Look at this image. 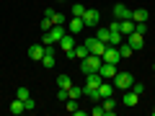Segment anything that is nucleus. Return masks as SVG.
Returning a JSON list of instances; mask_svg holds the SVG:
<instances>
[{
    "label": "nucleus",
    "instance_id": "nucleus-1",
    "mask_svg": "<svg viewBox=\"0 0 155 116\" xmlns=\"http://www.w3.org/2000/svg\"><path fill=\"white\" fill-rule=\"evenodd\" d=\"M101 65H104V57H98V54H88L85 60H80V70H83V75H88V72H98Z\"/></svg>",
    "mask_w": 155,
    "mask_h": 116
},
{
    "label": "nucleus",
    "instance_id": "nucleus-2",
    "mask_svg": "<svg viewBox=\"0 0 155 116\" xmlns=\"http://www.w3.org/2000/svg\"><path fill=\"white\" fill-rule=\"evenodd\" d=\"M65 34H67V31H65L62 26H52L49 31H44V36H41V44H44V47H52V44H57V41H60Z\"/></svg>",
    "mask_w": 155,
    "mask_h": 116
},
{
    "label": "nucleus",
    "instance_id": "nucleus-3",
    "mask_svg": "<svg viewBox=\"0 0 155 116\" xmlns=\"http://www.w3.org/2000/svg\"><path fill=\"white\" fill-rule=\"evenodd\" d=\"M114 88H119V90H127V88H132V83H134V77L129 75V72H116L114 77Z\"/></svg>",
    "mask_w": 155,
    "mask_h": 116
},
{
    "label": "nucleus",
    "instance_id": "nucleus-4",
    "mask_svg": "<svg viewBox=\"0 0 155 116\" xmlns=\"http://www.w3.org/2000/svg\"><path fill=\"white\" fill-rule=\"evenodd\" d=\"M85 47H88V52H91V54H98V57H104V52H106V47H109V44L98 41L96 36H91V39H85Z\"/></svg>",
    "mask_w": 155,
    "mask_h": 116
},
{
    "label": "nucleus",
    "instance_id": "nucleus-5",
    "mask_svg": "<svg viewBox=\"0 0 155 116\" xmlns=\"http://www.w3.org/2000/svg\"><path fill=\"white\" fill-rule=\"evenodd\" d=\"M65 54H67V60H78V62H80V60H85L91 52H88V47L83 44V47H72V49H70V52H65Z\"/></svg>",
    "mask_w": 155,
    "mask_h": 116
},
{
    "label": "nucleus",
    "instance_id": "nucleus-6",
    "mask_svg": "<svg viewBox=\"0 0 155 116\" xmlns=\"http://www.w3.org/2000/svg\"><path fill=\"white\" fill-rule=\"evenodd\" d=\"M122 103H124V106H129V108H134V106L140 103V95L134 93V90H129V88H127V90H122Z\"/></svg>",
    "mask_w": 155,
    "mask_h": 116
},
{
    "label": "nucleus",
    "instance_id": "nucleus-7",
    "mask_svg": "<svg viewBox=\"0 0 155 116\" xmlns=\"http://www.w3.org/2000/svg\"><path fill=\"white\" fill-rule=\"evenodd\" d=\"M83 28H85V23H83V18H80V16H72V21L67 23V34H72V36L80 34Z\"/></svg>",
    "mask_w": 155,
    "mask_h": 116
},
{
    "label": "nucleus",
    "instance_id": "nucleus-8",
    "mask_svg": "<svg viewBox=\"0 0 155 116\" xmlns=\"http://www.w3.org/2000/svg\"><path fill=\"white\" fill-rule=\"evenodd\" d=\"M127 44L132 47L134 52H137V49H142V47H145V39H142V34L132 31V34H129V36H127Z\"/></svg>",
    "mask_w": 155,
    "mask_h": 116
},
{
    "label": "nucleus",
    "instance_id": "nucleus-9",
    "mask_svg": "<svg viewBox=\"0 0 155 116\" xmlns=\"http://www.w3.org/2000/svg\"><path fill=\"white\" fill-rule=\"evenodd\" d=\"M114 18L116 21H124V18H132V11H129L124 3H116L114 5Z\"/></svg>",
    "mask_w": 155,
    "mask_h": 116
},
{
    "label": "nucleus",
    "instance_id": "nucleus-10",
    "mask_svg": "<svg viewBox=\"0 0 155 116\" xmlns=\"http://www.w3.org/2000/svg\"><path fill=\"white\" fill-rule=\"evenodd\" d=\"M122 60V57H119V47H106V52H104V62H111V65H116V62Z\"/></svg>",
    "mask_w": 155,
    "mask_h": 116
},
{
    "label": "nucleus",
    "instance_id": "nucleus-11",
    "mask_svg": "<svg viewBox=\"0 0 155 116\" xmlns=\"http://www.w3.org/2000/svg\"><path fill=\"white\" fill-rule=\"evenodd\" d=\"M98 18H101L98 11H93V8H85V13H83V23H85V26H96V23H98Z\"/></svg>",
    "mask_w": 155,
    "mask_h": 116
},
{
    "label": "nucleus",
    "instance_id": "nucleus-12",
    "mask_svg": "<svg viewBox=\"0 0 155 116\" xmlns=\"http://www.w3.org/2000/svg\"><path fill=\"white\" fill-rule=\"evenodd\" d=\"M98 72H101V77H104V80H111V77L116 75V65H111V62H104V65L98 67Z\"/></svg>",
    "mask_w": 155,
    "mask_h": 116
},
{
    "label": "nucleus",
    "instance_id": "nucleus-13",
    "mask_svg": "<svg viewBox=\"0 0 155 116\" xmlns=\"http://www.w3.org/2000/svg\"><path fill=\"white\" fill-rule=\"evenodd\" d=\"M101 83H104L101 72H88V75H85V88H98Z\"/></svg>",
    "mask_w": 155,
    "mask_h": 116
},
{
    "label": "nucleus",
    "instance_id": "nucleus-14",
    "mask_svg": "<svg viewBox=\"0 0 155 116\" xmlns=\"http://www.w3.org/2000/svg\"><path fill=\"white\" fill-rule=\"evenodd\" d=\"M57 47H60L62 52H70L72 47H75V36H72V34H65V36H62L60 41H57Z\"/></svg>",
    "mask_w": 155,
    "mask_h": 116
},
{
    "label": "nucleus",
    "instance_id": "nucleus-15",
    "mask_svg": "<svg viewBox=\"0 0 155 116\" xmlns=\"http://www.w3.org/2000/svg\"><path fill=\"white\" fill-rule=\"evenodd\" d=\"M44 16L49 18V21L54 23V26H65V16H62V13H57V11H52V8H47V11H44Z\"/></svg>",
    "mask_w": 155,
    "mask_h": 116
},
{
    "label": "nucleus",
    "instance_id": "nucleus-16",
    "mask_svg": "<svg viewBox=\"0 0 155 116\" xmlns=\"http://www.w3.org/2000/svg\"><path fill=\"white\" fill-rule=\"evenodd\" d=\"M114 83H109V80H104V83H101L98 85V95H101V101H104V98H109V95H114Z\"/></svg>",
    "mask_w": 155,
    "mask_h": 116
},
{
    "label": "nucleus",
    "instance_id": "nucleus-17",
    "mask_svg": "<svg viewBox=\"0 0 155 116\" xmlns=\"http://www.w3.org/2000/svg\"><path fill=\"white\" fill-rule=\"evenodd\" d=\"M28 57H31L34 62H41V57H44V44H34V47H28Z\"/></svg>",
    "mask_w": 155,
    "mask_h": 116
},
{
    "label": "nucleus",
    "instance_id": "nucleus-18",
    "mask_svg": "<svg viewBox=\"0 0 155 116\" xmlns=\"http://www.w3.org/2000/svg\"><path fill=\"white\" fill-rule=\"evenodd\" d=\"M101 106H104L106 116H114V114H116V98H114V95H109V98H104V103H101Z\"/></svg>",
    "mask_w": 155,
    "mask_h": 116
},
{
    "label": "nucleus",
    "instance_id": "nucleus-19",
    "mask_svg": "<svg viewBox=\"0 0 155 116\" xmlns=\"http://www.w3.org/2000/svg\"><path fill=\"white\" fill-rule=\"evenodd\" d=\"M119 31H122V36H129V34L134 31V21H132V18H124V21H119Z\"/></svg>",
    "mask_w": 155,
    "mask_h": 116
},
{
    "label": "nucleus",
    "instance_id": "nucleus-20",
    "mask_svg": "<svg viewBox=\"0 0 155 116\" xmlns=\"http://www.w3.org/2000/svg\"><path fill=\"white\" fill-rule=\"evenodd\" d=\"M147 18H150V13L145 11V8H137V11H132V21H134V23H147Z\"/></svg>",
    "mask_w": 155,
    "mask_h": 116
},
{
    "label": "nucleus",
    "instance_id": "nucleus-21",
    "mask_svg": "<svg viewBox=\"0 0 155 116\" xmlns=\"http://www.w3.org/2000/svg\"><path fill=\"white\" fill-rule=\"evenodd\" d=\"M109 36H111L109 26H101L98 31H96V39H98V41H104V44H109Z\"/></svg>",
    "mask_w": 155,
    "mask_h": 116
},
{
    "label": "nucleus",
    "instance_id": "nucleus-22",
    "mask_svg": "<svg viewBox=\"0 0 155 116\" xmlns=\"http://www.w3.org/2000/svg\"><path fill=\"white\" fill-rule=\"evenodd\" d=\"M23 111H26V106H23V101H21V98H16V101L11 103V114H13V116H18V114H23Z\"/></svg>",
    "mask_w": 155,
    "mask_h": 116
},
{
    "label": "nucleus",
    "instance_id": "nucleus-23",
    "mask_svg": "<svg viewBox=\"0 0 155 116\" xmlns=\"http://www.w3.org/2000/svg\"><path fill=\"white\" fill-rule=\"evenodd\" d=\"M109 31H111V28H109ZM122 31H111V36H109V44L111 47H119V44H122Z\"/></svg>",
    "mask_w": 155,
    "mask_h": 116
},
{
    "label": "nucleus",
    "instance_id": "nucleus-24",
    "mask_svg": "<svg viewBox=\"0 0 155 116\" xmlns=\"http://www.w3.org/2000/svg\"><path fill=\"white\" fill-rule=\"evenodd\" d=\"M70 85H72V80H70V75H60V77H57V88H70Z\"/></svg>",
    "mask_w": 155,
    "mask_h": 116
},
{
    "label": "nucleus",
    "instance_id": "nucleus-25",
    "mask_svg": "<svg viewBox=\"0 0 155 116\" xmlns=\"http://www.w3.org/2000/svg\"><path fill=\"white\" fill-rule=\"evenodd\" d=\"M67 111H70V114L83 116V108H78V101H72V98H67Z\"/></svg>",
    "mask_w": 155,
    "mask_h": 116
},
{
    "label": "nucleus",
    "instance_id": "nucleus-26",
    "mask_svg": "<svg viewBox=\"0 0 155 116\" xmlns=\"http://www.w3.org/2000/svg\"><path fill=\"white\" fill-rule=\"evenodd\" d=\"M67 95H70L72 101H78L80 95H85V93H83V88H75V85H70V88H67Z\"/></svg>",
    "mask_w": 155,
    "mask_h": 116
},
{
    "label": "nucleus",
    "instance_id": "nucleus-27",
    "mask_svg": "<svg viewBox=\"0 0 155 116\" xmlns=\"http://www.w3.org/2000/svg\"><path fill=\"white\" fill-rule=\"evenodd\" d=\"M132 47H129V44H119V57H122V60H127V57H132Z\"/></svg>",
    "mask_w": 155,
    "mask_h": 116
},
{
    "label": "nucleus",
    "instance_id": "nucleus-28",
    "mask_svg": "<svg viewBox=\"0 0 155 116\" xmlns=\"http://www.w3.org/2000/svg\"><path fill=\"white\" fill-rule=\"evenodd\" d=\"M70 13H72V16H80V18H83L85 5H80V3H78V5H70Z\"/></svg>",
    "mask_w": 155,
    "mask_h": 116
},
{
    "label": "nucleus",
    "instance_id": "nucleus-29",
    "mask_svg": "<svg viewBox=\"0 0 155 116\" xmlns=\"http://www.w3.org/2000/svg\"><path fill=\"white\" fill-rule=\"evenodd\" d=\"M16 98H21V101L31 98V93H28V88H18V90H16Z\"/></svg>",
    "mask_w": 155,
    "mask_h": 116
},
{
    "label": "nucleus",
    "instance_id": "nucleus-30",
    "mask_svg": "<svg viewBox=\"0 0 155 116\" xmlns=\"http://www.w3.org/2000/svg\"><path fill=\"white\" fill-rule=\"evenodd\" d=\"M52 26H54V23H52V21H49V18H47V16H44V18H41V23H39V28H41V31H49V28H52Z\"/></svg>",
    "mask_w": 155,
    "mask_h": 116
},
{
    "label": "nucleus",
    "instance_id": "nucleus-31",
    "mask_svg": "<svg viewBox=\"0 0 155 116\" xmlns=\"http://www.w3.org/2000/svg\"><path fill=\"white\" fill-rule=\"evenodd\" d=\"M129 90H134V93H137V95H142V93H145V85L134 80V83H132V88H129Z\"/></svg>",
    "mask_w": 155,
    "mask_h": 116
},
{
    "label": "nucleus",
    "instance_id": "nucleus-32",
    "mask_svg": "<svg viewBox=\"0 0 155 116\" xmlns=\"http://www.w3.org/2000/svg\"><path fill=\"white\" fill-rule=\"evenodd\" d=\"M91 116H106L104 106H93V108H91Z\"/></svg>",
    "mask_w": 155,
    "mask_h": 116
},
{
    "label": "nucleus",
    "instance_id": "nucleus-33",
    "mask_svg": "<svg viewBox=\"0 0 155 116\" xmlns=\"http://www.w3.org/2000/svg\"><path fill=\"white\" fill-rule=\"evenodd\" d=\"M23 106H26V111H36V101H34V98H26Z\"/></svg>",
    "mask_w": 155,
    "mask_h": 116
},
{
    "label": "nucleus",
    "instance_id": "nucleus-34",
    "mask_svg": "<svg viewBox=\"0 0 155 116\" xmlns=\"http://www.w3.org/2000/svg\"><path fill=\"white\" fill-rule=\"evenodd\" d=\"M134 31H137V34H142V36H145V31H147V23H134Z\"/></svg>",
    "mask_w": 155,
    "mask_h": 116
},
{
    "label": "nucleus",
    "instance_id": "nucleus-35",
    "mask_svg": "<svg viewBox=\"0 0 155 116\" xmlns=\"http://www.w3.org/2000/svg\"><path fill=\"white\" fill-rule=\"evenodd\" d=\"M57 98H60V101H67L70 95H67V90H65V88H60V90H57Z\"/></svg>",
    "mask_w": 155,
    "mask_h": 116
},
{
    "label": "nucleus",
    "instance_id": "nucleus-36",
    "mask_svg": "<svg viewBox=\"0 0 155 116\" xmlns=\"http://www.w3.org/2000/svg\"><path fill=\"white\" fill-rule=\"evenodd\" d=\"M153 116H155V108H153Z\"/></svg>",
    "mask_w": 155,
    "mask_h": 116
}]
</instances>
